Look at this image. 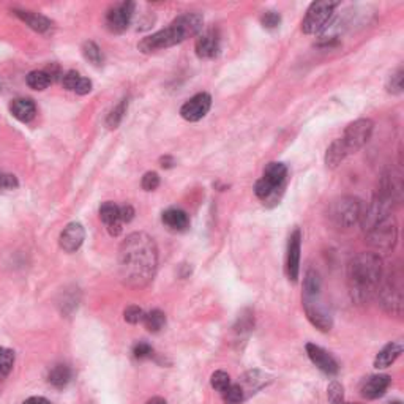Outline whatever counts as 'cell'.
<instances>
[{
  "label": "cell",
  "instance_id": "6da1fadb",
  "mask_svg": "<svg viewBox=\"0 0 404 404\" xmlns=\"http://www.w3.org/2000/svg\"><path fill=\"white\" fill-rule=\"evenodd\" d=\"M158 268V248L155 240L145 233H133L119 248L120 281L133 289L150 283Z\"/></svg>",
  "mask_w": 404,
  "mask_h": 404
},
{
  "label": "cell",
  "instance_id": "7a4b0ae2",
  "mask_svg": "<svg viewBox=\"0 0 404 404\" xmlns=\"http://www.w3.org/2000/svg\"><path fill=\"white\" fill-rule=\"evenodd\" d=\"M392 202L387 197L376 193L373 201L363 209L360 224L373 253H390L398 242V224L392 214Z\"/></svg>",
  "mask_w": 404,
  "mask_h": 404
},
{
  "label": "cell",
  "instance_id": "3957f363",
  "mask_svg": "<svg viewBox=\"0 0 404 404\" xmlns=\"http://www.w3.org/2000/svg\"><path fill=\"white\" fill-rule=\"evenodd\" d=\"M384 275V264L379 254L362 252L348 264V289L352 302L365 305L376 297Z\"/></svg>",
  "mask_w": 404,
  "mask_h": 404
},
{
  "label": "cell",
  "instance_id": "277c9868",
  "mask_svg": "<svg viewBox=\"0 0 404 404\" xmlns=\"http://www.w3.org/2000/svg\"><path fill=\"white\" fill-rule=\"evenodd\" d=\"M204 18L200 13H185V15L178 16L169 27L157 32L150 37H145L143 41L138 44L139 51L144 54L155 53L159 49H168L181 44L190 37H195L202 30Z\"/></svg>",
  "mask_w": 404,
  "mask_h": 404
},
{
  "label": "cell",
  "instance_id": "5b68a950",
  "mask_svg": "<svg viewBox=\"0 0 404 404\" xmlns=\"http://www.w3.org/2000/svg\"><path fill=\"white\" fill-rule=\"evenodd\" d=\"M322 280L316 271H306L304 278V308L306 318L320 332H330L333 318L322 300Z\"/></svg>",
  "mask_w": 404,
  "mask_h": 404
},
{
  "label": "cell",
  "instance_id": "8992f818",
  "mask_svg": "<svg viewBox=\"0 0 404 404\" xmlns=\"http://www.w3.org/2000/svg\"><path fill=\"white\" fill-rule=\"evenodd\" d=\"M287 168L283 163H268L264 169V174L254 185V193L264 204H278V193H283L286 187Z\"/></svg>",
  "mask_w": 404,
  "mask_h": 404
},
{
  "label": "cell",
  "instance_id": "52a82bcc",
  "mask_svg": "<svg viewBox=\"0 0 404 404\" xmlns=\"http://www.w3.org/2000/svg\"><path fill=\"white\" fill-rule=\"evenodd\" d=\"M363 202L354 196H343L330 202L327 209V218L333 228L351 229L360 223Z\"/></svg>",
  "mask_w": 404,
  "mask_h": 404
},
{
  "label": "cell",
  "instance_id": "ba28073f",
  "mask_svg": "<svg viewBox=\"0 0 404 404\" xmlns=\"http://www.w3.org/2000/svg\"><path fill=\"white\" fill-rule=\"evenodd\" d=\"M377 302L387 314L392 316H401L403 314V285L401 275L392 272L382 275L379 289L376 292Z\"/></svg>",
  "mask_w": 404,
  "mask_h": 404
},
{
  "label": "cell",
  "instance_id": "9c48e42d",
  "mask_svg": "<svg viewBox=\"0 0 404 404\" xmlns=\"http://www.w3.org/2000/svg\"><path fill=\"white\" fill-rule=\"evenodd\" d=\"M339 2H332V0H320V2H313L310 8L306 10V15L302 21V32L306 35H316L324 30L327 24L330 22V18L335 11Z\"/></svg>",
  "mask_w": 404,
  "mask_h": 404
},
{
  "label": "cell",
  "instance_id": "30bf717a",
  "mask_svg": "<svg viewBox=\"0 0 404 404\" xmlns=\"http://www.w3.org/2000/svg\"><path fill=\"white\" fill-rule=\"evenodd\" d=\"M373 130H374V122L371 119H358L346 126L344 134L339 139H341L348 155L360 150L371 139Z\"/></svg>",
  "mask_w": 404,
  "mask_h": 404
},
{
  "label": "cell",
  "instance_id": "8fae6325",
  "mask_svg": "<svg viewBox=\"0 0 404 404\" xmlns=\"http://www.w3.org/2000/svg\"><path fill=\"white\" fill-rule=\"evenodd\" d=\"M134 5L133 2H120L115 4L111 10L106 13V27L112 34H122L128 29L131 22V18L134 15Z\"/></svg>",
  "mask_w": 404,
  "mask_h": 404
},
{
  "label": "cell",
  "instance_id": "7c38bea8",
  "mask_svg": "<svg viewBox=\"0 0 404 404\" xmlns=\"http://www.w3.org/2000/svg\"><path fill=\"white\" fill-rule=\"evenodd\" d=\"M300 252H302V230L296 228L292 230L287 242V253H286V273L292 283L299 280L300 273Z\"/></svg>",
  "mask_w": 404,
  "mask_h": 404
},
{
  "label": "cell",
  "instance_id": "4fadbf2b",
  "mask_svg": "<svg viewBox=\"0 0 404 404\" xmlns=\"http://www.w3.org/2000/svg\"><path fill=\"white\" fill-rule=\"evenodd\" d=\"M211 107V97L209 93L201 92L191 97L185 105L181 107L182 119L187 122H200L204 119Z\"/></svg>",
  "mask_w": 404,
  "mask_h": 404
},
{
  "label": "cell",
  "instance_id": "5bb4252c",
  "mask_svg": "<svg viewBox=\"0 0 404 404\" xmlns=\"http://www.w3.org/2000/svg\"><path fill=\"white\" fill-rule=\"evenodd\" d=\"M305 349H306V354H308V357H310V360L313 362V365H316V367L322 371V373L329 374V376L338 374L339 365L335 358H333L330 352H327L325 349L320 348V346L313 344V343H308L305 346Z\"/></svg>",
  "mask_w": 404,
  "mask_h": 404
},
{
  "label": "cell",
  "instance_id": "9a60e30c",
  "mask_svg": "<svg viewBox=\"0 0 404 404\" xmlns=\"http://www.w3.org/2000/svg\"><path fill=\"white\" fill-rule=\"evenodd\" d=\"M196 56L200 59L210 60L215 59V57L220 56L221 51V38L220 34L216 30H207L205 34H202L196 41Z\"/></svg>",
  "mask_w": 404,
  "mask_h": 404
},
{
  "label": "cell",
  "instance_id": "2e32d148",
  "mask_svg": "<svg viewBox=\"0 0 404 404\" xmlns=\"http://www.w3.org/2000/svg\"><path fill=\"white\" fill-rule=\"evenodd\" d=\"M86 239V230L81 223H70L62 230L59 237V245L65 253H76L82 247Z\"/></svg>",
  "mask_w": 404,
  "mask_h": 404
},
{
  "label": "cell",
  "instance_id": "e0dca14e",
  "mask_svg": "<svg viewBox=\"0 0 404 404\" xmlns=\"http://www.w3.org/2000/svg\"><path fill=\"white\" fill-rule=\"evenodd\" d=\"M390 384H392V377H390L389 374L370 376L368 379L363 381L362 387H360L362 396L367 400L381 398V396L387 392Z\"/></svg>",
  "mask_w": 404,
  "mask_h": 404
},
{
  "label": "cell",
  "instance_id": "ac0fdd59",
  "mask_svg": "<svg viewBox=\"0 0 404 404\" xmlns=\"http://www.w3.org/2000/svg\"><path fill=\"white\" fill-rule=\"evenodd\" d=\"M100 218L105 223L109 235L117 237L122 234L124 223L120 220V207L114 202H105L100 207Z\"/></svg>",
  "mask_w": 404,
  "mask_h": 404
},
{
  "label": "cell",
  "instance_id": "d6986e66",
  "mask_svg": "<svg viewBox=\"0 0 404 404\" xmlns=\"http://www.w3.org/2000/svg\"><path fill=\"white\" fill-rule=\"evenodd\" d=\"M162 220L166 228L176 230V233H182V230H187L190 228V216L182 209H168L163 211Z\"/></svg>",
  "mask_w": 404,
  "mask_h": 404
},
{
  "label": "cell",
  "instance_id": "ffe728a7",
  "mask_svg": "<svg viewBox=\"0 0 404 404\" xmlns=\"http://www.w3.org/2000/svg\"><path fill=\"white\" fill-rule=\"evenodd\" d=\"M10 111L13 114V117L18 119L22 124H29L30 120L35 119L37 115V106L35 103L29 98H18L13 100L10 105Z\"/></svg>",
  "mask_w": 404,
  "mask_h": 404
},
{
  "label": "cell",
  "instance_id": "44dd1931",
  "mask_svg": "<svg viewBox=\"0 0 404 404\" xmlns=\"http://www.w3.org/2000/svg\"><path fill=\"white\" fill-rule=\"evenodd\" d=\"M403 354V344L401 343H389L377 352L374 358V367L377 370H384L392 367L396 362V358Z\"/></svg>",
  "mask_w": 404,
  "mask_h": 404
},
{
  "label": "cell",
  "instance_id": "7402d4cb",
  "mask_svg": "<svg viewBox=\"0 0 404 404\" xmlns=\"http://www.w3.org/2000/svg\"><path fill=\"white\" fill-rule=\"evenodd\" d=\"M73 377V371L65 363H57L53 368L49 370L48 373V382L53 386L54 389H65L70 382H72Z\"/></svg>",
  "mask_w": 404,
  "mask_h": 404
},
{
  "label": "cell",
  "instance_id": "603a6c76",
  "mask_svg": "<svg viewBox=\"0 0 404 404\" xmlns=\"http://www.w3.org/2000/svg\"><path fill=\"white\" fill-rule=\"evenodd\" d=\"M15 15L19 19H22V21L27 24L30 29H34L35 32H40V34H44V32H48L51 30V27H53V22H51L46 16L37 15V13L15 10Z\"/></svg>",
  "mask_w": 404,
  "mask_h": 404
},
{
  "label": "cell",
  "instance_id": "cb8c5ba5",
  "mask_svg": "<svg viewBox=\"0 0 404 404\" xmlns=\"http://www.w3.org/2000/svg\"><path fill=\"white\" fill-rule=\"evenodd\" d=\"M268 381L271 379H268L267 374L261 373V371H258V370H253V371H248V373H245V376L242 377L239 386L243 389V392H245V396H247V392L256 393L259 389L264 387Z\"/></svg>",
  "mask_w": 404,
  "mask_h": 404
},
{
  "label": "cell",
  "instance_id": "d4e9b609",
  "mask_svg": "<svg viewBox=\"0 0 404 404\" xmlns=\"http://www.w3.org/2000/svg\"><path fill=\"white\" fill-rule=\"evenodd\" d=\"M346 157H349L348 152H346L341 139L338 138L333 141L325 152V166L330 169H335L344 162Z\"/></svg>",
  "mask_w": 404,
  "mask_h": 404
},
{
  "label": "cell",
  "instance_id": "484cf974",
  "mask_svg": "<svg viewBox=\"0 0 404 404\" xmlns=\"http://www.w3.org/2000/svg\"><path fill=\"white\" fill-rule=\"evenodd\" d=\"M143 322L147 330L157 333L166 325V314L159 310H152L150 313H145Z\"/></svg>",
  "mask_w": 404,
  "mask_h": 404
},
{
  "label": "cell",
  "instance_id": "4316f807",
  "mask_svg": "<svg viewBox=\"0 0 404 404\" xmlns=\"http://www.w3.org/2000/svg\"><path fill=\"white\" fill-rule=\"evenodd\" d=\"M51 82H53V78L48 72H30L27 74V86L34 91H44L51 86Z\"/></svg>",
  "mask_w": 404,
  "mask_h": 404
},
{
  "label": "cell",
  "instance_id": "83f0119b",
  "mask_svg": "<svg viewBox=\"0 0 404 404\" xmlns=\"http://www.w3.org/2000/svg\"><path fill=\"white\" fill-rule=\"evenodd\" d=\"M82 56H84L86 60L91 62L95 67L103 65V60H105L98 44L93 41H86L84 44H82Z\"/></svg>",
  "mask_w": 404,
  "mask_h": 404
},
{
  "label": "cell",
  "instance_id": "f1b7e54d",
  "mask_svg": "<svg viewBox=\"0 0 404 404\" xmlns=\"http://www.w3.org/2000/svg\"><path fill=\"white\" fill-rule=\"evenodd\" d=\"M126 107H128V100H122L119 105L115 106L111 112H109L107 119H106V126L111 128V130L117 128L120 125V122L125 117Z\"/></svg>",
  "mask_w": 404,
  "mask_h": 404
},
{
  "label": "cell",
  "instance_id": "f546056e",
  "mask_svg": "<svg viewBox=\"0 0 404 404\" xmlns=\"http://www.w3.org/2000/svg\"><path fill=\"white\" fill-rule=\"evenodd\" d=\"M224 404H242L245 401V392L239 384H230V386L221 393Z\"/></svg>",
  "mask_w": 404,
  "mask_h": 404
},
{
  "label": "cell",
  "instance_id": "4dcf8cb0",
  "mask_svg": "<svg viewBox=\"0 0 404 404\" xmlns=\"http://www.w3.org/2000/svg\"><path fill=\"white\" fill-rule=\"evenodd\" d=\"M15 365V352L8 348H0V381L10 374Z\"/></svg>",
  "mask_w": 404,
  "mask_h": 404
},
{
  "label": "cell",
  "instance_id": "1f68e13d",
  "mask_svg": "<svg viewBox=\"0 0 404 404\" xmlns=\"http://www.w3.org/2000/svg\"><path fill=\"white\" fill-rule=\"evenodd\" d=\"M327 398L330 404H346L344 400V389L338 381H332L327 387Z\"/></svg>",
  "mask_w": 404,
  "mask_h": 404
},
{
  "label": "cell",
  "instance_id": "d6a6232c",
  "mask_svg": "<svg viewBox=\"0 0 404 404\" xmlns=\"http://www.w3.org/2000/svg\"><path fill=\"white\" fill-rule=\"evenodd\" d=\"M230 384H233L230 382V377L228 373H224V371H215V373L210 377V386L220 393H223L224 390L230 386Z\"/></svg>",
  "mask_w": 404,
  "mask_h": 404
},
{
  "label": "cell",
  "instance_id": "836d02e7",
  "mask_svg": "<svg viewBox=\"0 0 404 404\" xmlns=\"http://www.w3.org/2000/svg\"><path fill=\"white\" fill-rule=\"evenodd\" d=\"M403 74H404L403 70L400 68L398 72L390 76L389 81H387V86H386L389 93H392V95H400V93H403V89H404V84H403L404 76H403Z\"/></svg>",
  "mask_w": 404,
  "mask_h": 404
},
{
  "label": "cell",
  "instance_id": "e575fe53",
  "mask_svg": "<svg viewBox=\"0 0 404 404\" xmlns=\"http://www.w3.org/2000/svg\"><path fill=\"white\" fill-rule=\"evenodd\" d=\"M261 24H262V27L268 29V30L277 29L281 24V15L277 11H266L264 15L261 16Z\"/></svg>",
  "mask_w": 404,
  "mask_h": 404
},
{
  "label": "cell",
  "instance_id": "d590c367",
  "mask_svg": "<svg viewBox=\"0 0 404 404\" xmlns=\"http://www.w3.org/2000/svg\"><path fill=\"white\" fill-rule=\"evenodd\" d=\"M144 316H145V313L141 310L139 306H128L126 310L124 311V318L128 324H139V322H143L144 320Z\"/></svg>",
  "mask_w": 404,
  "mask_h": 404
},
{
  "label": "cell",
  "instance_id": "8d00e7d4",
  "mask_svg": "<svg viewBox=\"0 0 404 404\" xmlns=\"http://www.w3.org/2000/svg\"><path fill=\"white\" fill-rule=\"evenodd\" d=\"M133 356L136 357V358H139V360H143V358H150L153 356V348L149 343L141 341L138 344H134Z\"/></svg>",
  "mask_w": 404,
  "mask_h": 404
},
{
  "label": "cell",
  "instance_id": "74e56055",
  "mask_svg": "<svg viewBox=\"0 0 404 404\" xmlns=\"http://www.w3.org/2000/svg\"><path fill=\"white\" fill-rule=\"evenodd\" d=\"M141 185H143V188L145 191L157 190L159 187V176L157 174V172H145Z\"/></svg>",
  "mask_w": 404,
  "mask_h": 404
},
{
  "label": "cell",
  "instance_id": "f35d334b",
  "mask_svg": "<svg viewBox=\"0 0 404 404\" xmlns=\"http://www.w3.org/2000/svg\"><path fill=\"white\" fill-rule=\"evenodd\" d=\"M81 79V74L76 73V72H68L62 76V84L63 87L67 89V91H72L74 92L76 86H78V82Z\"/></svg>",
  "mask_w": 404,
  "mask_h": 404
},
{
  "label": "cell",
  "instance_id": "ab89813d",
  "mask_svg": "<svg viewBox=\"0 0 404 404\" xmlns=\"http://www.w3.org/2000/svg\"><path fill=\"white\" fill-rule=\"evenodd\" d=\"M18 178L11 174H5V172H0V190H15L18 188Z\"/></svg>",
  "mask_w": 404,
  "mask_h": 404
},
{
  "label": "cell",
  "instance_id": "60d3db41",
  "mask_svg": "<svg viewBox=\"0 0 404 404\" xmlns=\"http://www.w3.org/2000/svg\"><path fill=\"white\" fill-rule=\"evenodd\" d=\"M91 91H92V81L87 79V78H82V76H81L78 86H76V89H74V93L87 95Z\"/></svg>",
  "mask_w": 404,
  "mask_h": 404
},
{
  "label": "cell",
  "instance_id": "b9f144b4",
  "mask_svg": "<svg viewBox=\"0 0 404 404\" xmlns=\"http://www.w3.org/2000/svg\"><path fill=\"white\" fill-rule=\"evenodd\" d=\"M134 218V209L131 205H122L120 207V220L122 223H130Z\"/></svg>",
  "mask_w": 404,
  "mask_h": 404
},
{
  "label": "cell",
  "instance_id": "7bdbcfd3",
  "mask_svg": "<svg viewBox=\"0 0 404 404\" xmlns=\"http://www.w3.org/2000/svg\"><path fill=\"white\" fill-rule=\"evenodd\" d=\"M22 404H51V401L43 398V396H30V398L25 400Z\"/></svg>",
  "mask_w": 404,
  "mask_h": 404
},
{
  "label": "cell",
  "instance_id": "ee69618b",
  "mask_svg": "<svg viewBox=\"0 0 404 404\" xmlns=\"http://www.w3.org/2000/svg\"><path fill=\"white\" fill-rule=\"evenodd\" d=\"M159 163H162V168H164V169H169V168H172V166L176 164L174 158H172V157H163L162 159H159Z\"/></svg>",
  "mask_w": 404,
  "mask_h": 404
},
{
  "label": "cell",
  "instance_id": "f6af8a7d",
  "mask_svg": "<svg viewBox=\"0 0 404 404\" xmlns=\"http://www.w3.org/2000/svg\"><path fill=\"white\" fill-rule=\"evenodd\" d=\"M147 404H168V403H166V400L162 398V396H153V398L147 401Z\"/></svg>",
  "mask_w": 404,
  "mask_h": 404
},
{
  "label": "cell",
  "instance_id": "bcb514c9",
  "mask_svg": "<svg viewBox=\"0 0 404 404\" xmlns=\"http://www.w3.org/2000/svg\"><path fill=\"white\" fill-rule=\"evenodd\" d=\"M389 404H401L400 401H393V403H389Z\"/></svg>",
  "mask_w": 404,
  "mask_h": 404
},
{
  "label": "cell",
  "instance_id": "7dc6e473",
  "mask_svg": "<svg viewBox=\"0 0 404 404\" xmlns=\"http://www.w3.org/2000/svg\"><path fill=\"white\" fill-rule=\"evenodd\" d=\"M346 404H352V403H346Z\"/></svg>",
  "mask_w": 404,
  "mask_h": 404
}]
</instances>
